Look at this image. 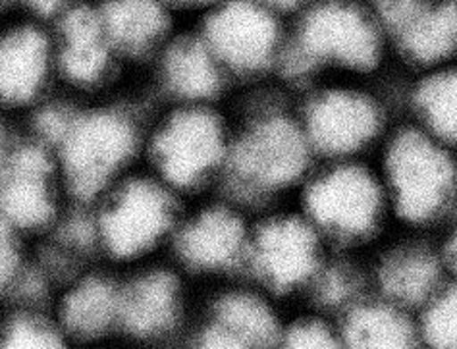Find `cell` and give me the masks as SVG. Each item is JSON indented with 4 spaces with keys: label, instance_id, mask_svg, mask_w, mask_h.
<instances>
[{
    "label": "cell",
    "instance_id": "44dd1931",
    "mask_svg": "<svg viewBox=\"0 0 457 349\" xmlns=\"http://www.w3.org/2000/svg\"><path fill=\"white\" fill-rule=\"evenodd\" d=\"M402 39L407 53L423 62H432L450 54L455 43V12L452 4H444L436 10H423Z\"/></svg>",
    "mask_w": 457,
    "mask_h": 349
},
{
    "label": "cell",
    "instance_id": "277c9868",
    "mask_svg": "<svg viewBox=\"0 0 457 349\" xmlns=\"http://www.w3.org/2000/svg\"><path fill=\"white\" fill-rule=\"evenodd\" d=\"M56 81L51 23L0 20V114L21 124L53 97Z\"/></svg>",
    "mask_w": 457,
    "mask_h": 349
},
{
    "label": "cell",
    "instance_id": "7a4b0ae2",
    "mask_svg": "<svg viewBox=\"0 0 457 349\" xmlns=\"http://www.w3.org/2000/svg\"><path fill=\"white\" fill-rule=\"evenodd\" d=\"M89 204L95 249L120 264L147 255L172 220L170 197L149 178L126 176Z\"/></svg>",
    "mask_w": 457,
    "mask_h": 349
},
{
    "label": "cell",
    "instance_id": "4fadbf2b",
    "mask_svg": "<svg viewBox=\"0 0 457 349\" xmlns=\"http://www.w3.org/2000/svg\"><path fill=\"white\" fill-rule=\"evenodd\" d=\"M178 290L168 272L147 270L120 282L118 334L129 338H154L176 317Z\"/></svg>",
    "mask_w": 457,
    "mask_h": 349
},
{
    "label": "cell",
    "instance_id": "3957f363",
    "mask_svg": "<svg viewBox=\"0 0 457 349\" xmlns=\"http://www.w3.org/2000/svg\"><path fill=\"white\" fill-rule=\"evenodd\" d=\"M70 201L53 153L26 129L0 172V216L29 239L43 237Z\"/></svg>",
    "mask_w": 457,
    "mask_h": 349
},
{
    "label": "cell",
    "instance_id": "1f68e13d",
    "mask_svg": "<svg viewBox=\"0 0 457 349\" xmlns=\"http://www.w3.org/2000/svg\"><path fill=\"white\" fill-rule=\"evenodd\" d=\"M176 3H186V4H199V3H207V0H176Z\"/></svg>",
    "mask_w": 457,
    "mask_h": 349
},
{
    "label": "cell",
    "instance_id": "d6986e66",
    "mask_svg": "<svg viewBox=\"0 0 457 349\" xmlns=\"http://www.w3.org/2000/svg\"><path fill=\"white\" fill-rule=\"evenodd\" d=\"M219 330L232 347L269 344L274 338L276 324L272 312L262 301L236 294L219 305Z\"/></svg>",
    "mask_w": 457,
    "mask_h": 349
},
{
    "label": "cell",
    "instance_id": "484cf974",
    "mask_svg": "<svg viewBox=\"0 0 457 349\" xmlns=\"http://www.w3.org/2000/svg\"><path fill=\"white\" fill-rule=\"evenodd\" d=\"M427 338L435 347H455V294H446L428 311L425 322Z\"/></svg>",
    "mask_w": 457,
    "mask_h": 349
},
{
    "label": "cell",
    "instance_id": "4316f807",
    "mask_svg": "<svg viewBox=\"0 0 457 349\" xmlns=\"http://www.w3.org/2000/svg\"><path fill=\"white\" fill-rule=\"evenodd\" d=\"M78 0H0V20L29 18L51 23Z\"/></svg>",
    "mask_w": 457,
    "mask_h": 349
},
{
    "label": "cell",
    "instance_id": "7402d4cb",
    "mask_svg": "<svg viewBox=\"0 0 457 349\" xmlns=\"http://www.w3.org/2000/svg\"><path fill=\"white\" fill-rule=\"evenodd\" d=\"M386 292L400 301H420L436 282V262L423 251H403L382 270Z\"/></svg>",
    "mask_w": 457,
    "mask_h": 349
},
{
    "label": "cell",
    "instance_id": "2e32d148",
    "mask_svg": "<svg viewBox=\"0 0 457 349\" xmlns=\"http://www.w3.org/2000/svg\"><path fill=\"white\" fill-rule=\"evenodd\" d=\"M97 10L120 60L145 56L168 26L159 0H97Z\"/></svg>",
    "mask_w": 457,
    "mask_h": 349
},
{
    "label": "cell",
    "instance_id": "8fae6325",
    "mask_svg": "<svg viewBox=\"0 0 457 349\" xmlns=\"http://www.w3.org/2000/svg\"><path fill=\"white\" fill-rule=\"evenodd\" d=\"M209 41L214 53L236 68H259L272 56L278 28L269 12L249 0H234L211 18Z\"/></svg>",
    "mask_w": 457,
    "mask_h": 349
},
{
    "label": "cell",
    "instance_id": "ac0fdd59",
    "mask_svg": "<svg viewBox=\"0 0 457 349\" xmlns=\"http://www.w3.org/2000/svg\"><path fill=\"white\" fill-rule=\"evenodd\" d=\"M53 309L45 303H6L0 307V347L45 349L66 345Z\"/></svg>",
    "mask_w": 457,
    "mask_h": 349
},
{
    "label": "cell",
    "instance_id": "52a82bcc",
    "mask_svg": "<svg viewBox=\"0 0 457 349\" xmlns=\"http://www.w3.org/2000/svg\"><path fill=\"white\" fill-rule=\"evenodd\" d=\"M224 149L222 128L212 114L182 112L159 129L153 156L168 182L194 184L219 162Z\"/></svg>",
    "mask_w": 457,
    "mask_h": 349
},
{
    "label": "cell",
    "instance_id": "6da1fadb",
    "mask_svg": "<svg viewBox=\"0 0 457 349\" xmlns=\"http://www.w3.org/2000/svg\"><path fill=\"white\" fill-rule=\"evenodd\" d=\"M137 149L139 128L126 106L71 101L66 124L49 151L70 201L89 204L128 176Z\"/></svg>",
    "mask_w": 457,
    "mask_h": 349
},
{
    "label": "cell",
    "instance_id": "f546056e",
    "mask_svg": "<svg viewBox=\"0 0 457 349\" xmlns=\"http://www.w3.org/2000/svg\"><path fill=\"white\" fill-rule=\"evenodd\" d=\"M23 136V126L18 120H12L4 114H0V172L8 164L10 156L14 154L18 143Z\"/></svg>",
    "mask_w": 457,
    "mask_h": 349
},
{
    "label": "cell",
    "instance_id": "9a60e30c",
    "mask_svg": "<svg viewBox=\"0 0 457 349\" xmlns=\"http://www.w3.org/2000/svg\"><path fill=\"white\" fill-rule=\"evenodd\" d=\"M317 239L297 220H278L264 228L257 242L262 274L276 286H295L317 267Z\"/></svg>",
    "mask_w": 457,
    "mask_h": 349
},
{
    "label": "cell",
    "instance_id": "4dcf8cb0",
    "mask_svg": "<svg viewBox=\"0 0 457 349\" xmlns=\"http://www.w3.org/2000/svg\"><path fill=\"white\" fill-rule=\"evenodd\" d=\"M267 3L276 6H295L299 3H303V0H267Z\"/></svg>",
    "mask_w": 457,
    "mask_h": 349
},
{
    "label": "cell",
    "instance_id": "603a6c76",
    "mask_svg": "<svg viewBox=\"0 0 457 349\" xmlns=\"http://www.w3.org/2000/svg\"><path fill=\"white\" fill-rule=\"evenodd\" d=\"M347 338L355 347H407L411 344V328L392 309L367 307L350 320Z\"/></svg>",
    "mask_w": 457,
    "mask_h": 349
},
{
    "label": "cell",
    "instance_id": "9c48e42d",
    "mask_svg": "<svg viewBox=\"0 0 457 349\" xmlns=\"http://www.w3.org/2000/svg\"><path fill=\"white\" fill-rule=\"evenodd\" d=\"M120 282L106 272L79 270L62 282L51 307L66 342H99L118 334Z\"/></svg>",
    "mask_w": 457,
    "mask_h": 349
},
{
    "label": "cell",
    "instance_id": "83f0119b",
    "mask_svg": "<svg viewBox=\"0 0 457 349\" xmlns=\"http://www.w3.org/2000/svg\"><path fill=\"white\" fill-rule=\"evenodd\" d=\"M377 3L382 20L400 33L411 26L425 10L420 0H377Z\"/></svg>",
    "mask_w": 457,
    "mask_h": 349
},
{
    "label": "cell",
    "instance_id": "8992f818",
    "mask_svg": "<svg viewBox=\"0 0 457 349\" xmlns=\"http://www.w3.org/2000/svg\"><path fill=\"white\" fill-rule=\"evenodd\" d=\"M390 182L400 211L411 220H425L446 201L452 168L428 139L402 134L390 151Z\"/></svg>",
    "mask_w": 457,
    "mask_h": 349
},
{
    "label": "cell",
    "instance_id": "ba28073f",
    "mask_svg": "<svg viewBox=\"0 0 457 349\" xmlns=\"http://www.w3.org/2000/svg\"><path fill=\"white\" fill-rule=\"evenodd\" d=\"M302 46L307 58L332 60L347 68L365 70L378 58V35L370 20L355 6L328 3L303 23Z\"/></svg>",
    "mask_w": 457,
    "mask_h": 349
},
{
    "label": "cell",
    "instance_id": "cb8c5ba5",
    "mask_svg": "<svg viewBox=\"0 0 457 349\" xmlns=\"http://www.w3.org/2000/svg\"><path fill=\"white\" fill-rule=\"evenodd\" d=\"M33 255V239L0 216V307L16 295Z\"/></svg>",
    "mask_w": 457,
    "mask_h": 349
},
{
    "label": "cell",
    "instance_id": "5b68a950",
    "mask_svg": "<svg viewBox=\"0 0 457 349\" xmlns=\"http://www.w3.org/2000/svg\"><path fill=\"white\" fill-rule=\"evenodd\" d=\"M51 35L56 79L76 97L97 95L120 62L97 4L78 0L51 21Z\"/></svg>",
    "mask_w": 457,
    "mask_h": 349
},
{
    "label": "cell",
    "instance_id": "e0dca14e",
    "mask_svg": "<svg viewBox=\"0 0 457 349\" xmlns=\"http://www.w3.org/2000/svg\"><path fill=\"white\" fill-rule=\"evenodd\" d=\"M244 242V226L236 214L224 209L203 212L189 224L182 237V249L201 269H220L230 262Z\"/></svg>",
    "mask_w": 457,
    "mask_h": 349
},
{
    "label": "cell",
    "instance_id": "5bb4252c",
    "mask_svg": "<svg viewBox=\"0 0 457 349\" xmlns=\"http://www.w3.org/2000/svg\"><path fill=\"white\" fill-rule=\"evenodd\" d=\"M377 106L350 91L324 95L309 112V131L317 145L328 153L353 151L377 134Z\"/></svg>",
    "mask_w": 457,
    "mask_h": 349
},
{
    "label": "cell",
    "instance_id": "d4e9b609",
    "mask_svg": "<svg viewBox=\"0 0 457 349\" xmlns=\"http://www.w3.org/2000/svg\"><path fill=\"white\" fill-rule=\"evenodd\" d=\"M419 108L430 128L442 137L455 136V78L442 74L428 79L419 93Z\"/></svg>",
    "mask_w": 457,
    "mask_h": 349
},
{
    "label": "cell",
    "instance_id": "ffe728a7",
    "mask_svg": "<svg viewBox=\"0 0 457 349\" xmlns=\"http://www.w3.org/2000/svg\"><path fill=\"white\" fill-rule=\"evenodd\" d=\"M164 78L168 87L184 97H209L219 89V71L212 58L199 43H178L164 60Z\"/></svg>",
    "mask_w": 457,
    "mask_h": 349
},
{
    "label": "cell",
    "instance_id": "30bf717a",
    "mask_svg": "<svg viewBox=\"0 0 457 349\" xmlns=\"http://www.w3.org/2000/svg\"><path fill=\"white\" fill-rule=\"evenodd\" d=\"M307 201L311 214L322 226L344 234H361L377 220L380 194L367 172L340 168L319 179Z\"/></svg>",
    "mask_w": 457,
    "mask_h": 349
},
{
    "label": "cell",
    "instance_id": "7c38bea8",
    "mask_svg": "<svg viewBox=\"0 0 457 349\" xmlns=\"http://www.w3.org/2000/svg\"><path fill=\"white\" fill-rule=\"evenodd\" d=\"M305 164V143L287 120H269L251 131L237 153V166L251 182L282 186L299 176Z\"/></svg>",
    "mask_w": 457,
    "mask_h": 349
},
{
    "label": "cell",
    "instance_id": "f1b7e54d",
    "mask_svg": "<svg viewBox=\"0 0 457 349\" xmlns=\"http://www.w3.org/2000/svg\"><path fill=\"white\" fill-rule=\"evenodd\" d=\"M287 345L292 347H334L330 330L320 322H299L287 334Z\"/></svg>",
    "mask_w": 457,
    "mask_h": 349
}]
</instances>
